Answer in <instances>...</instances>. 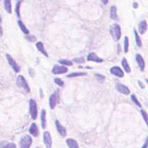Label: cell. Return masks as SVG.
Wrapping results in <instances>:
<instances>
[{"mask_svg":"<svg viewBox=\"0 0 148 148\" xmlns=\"http://www.w3.org/2000/svg\"><path fill=\"white\" fill-rule=\"evenodd\" d=\"M16 84L19 88H21L23 90V92L25 93H29L30 92V88L29 86V84L27 83L24 76L21 75L18 76L16 79Z\"/></svg>","mask_w":148,"mask_h":148,"instance_id":"obj_1","label":"cell"},{"mask_svg":"<svg viewBox=\"0 0 148 148\" xmlns=\"http://www.w3.org/2000/svg\"><path fill=\"white\" fill-rule=\"evenodd\" d=\"M110 34L113 37V40L118 41L120 40L121 37V26L117 24H114L110 29Z\"/></svg>","mask_w":148,"mask_h":148,"instance_id":"obj_2","label":"cell"},{"mask_svg":"<svg viewBox=\"0 0 148 148\" xmlns=\"http://www.w3.org/2000/svg\"><path fill=\"white\" fill-rule=\"evenodd\" d=\"M29 114L33 120H35L38 115V107L36 102L33 99L29 100Z\"/></svg>","mask_w":148,"mask_h":148,"instance_id":"obj_3","label":"cell"},{"mask_svg":"<svg viewBox=\"0 0 148 148\" xmlns=\"http://www.w3.org/2000/svg\"><path fill=\"white\" fill-rule=\"evenodd\" d=\"M33 143V139L29 135L23 136L21 138L20 142H19V147L20 148H29Z\"/></svg>","mask_w":148,"mask_h":148,"instance_id":"obj_4","label":"cell"},{"mask_svg":"<svg viewBox=\"0 0 148 148\" xmlns=\"http://www.w3.org/2000/svg\"><path fill=\"white\" fill-rule=\"evenodd\" d=\"M5 57H6V60H7L8 63H9V66L13 68V70L15 71V73H19V72H20V66L18 65L17 63L15 61V60H14L9 54H5Z\"/></svg>","mask_w":148,"mask_h":148,"instance_id":"obj_5","label":"cell"},{"mask_svg":"<svg viewBox=\"0 0 148 148\" xmlns=\"http://www.w3.org/2000/svg\"><path fill=\"white\" fill-rule=\"evenodd\" d=\"M58 101H59V94L57 91H55L53 94H51L49 100V104L51 110H53L56 107V106L57 105Z\"/></svg>","mask_w":148,"mask_h":148,"instance_id":"obj_6","label":"cell"},{"mask_svg":"<svg viewBox=\"0 0 148 148\" xmlns=\"http://www.w3.org/2000/svg\"><path fill=\"white\" fill-rule=\"evenodd\" d=\"M68 68H66L64 66L55 65L53 66L52 70V73L55 75H60V74H63V73H67Z\"/></svg>","mask_w":148,"mask_h":148,"instance_id":"obj_7","label":"cell"},{"mask_svg":"<svg viewBox=\"0 0 148 148\" xmlns=\"http://www.w3.org/2000/svg\"><path fill=\"white\" fill-rule=\"evenodd\" d=\"M111 74H113V76H117L119 78H123L124 76V73H123V70L121 69L120 66H113L112 68H110V70Z\"/></svg>","mask_w":148,"mask_h":148,"instance_id":"obj_8","label":"cell"},{"mask_svg":"<svg viewBox=\"0 0 148 148\" xmlns=\"http://www.w3.org/2000/svg\"><path fill=\"white\" fill-rule=\"evenodd\" d=\"M116 89L117 90L118 92H120V93L124 94V95H129L130 93H131L130 89L127 86L123 85L122 83H117L116 85Z\"/></svg>","mask_w":148,"mask_h":148,"instance_id":"obj_9","label":"cell"},{"mask_svg":"<svg viewBox=\"0 0 148 148\" xmlns=\"http://www.w3.org/2000/svg\"><path fill=\"white\" fill-rule=\"evenodd\" d=\"M43 142L47 148H51L52 147V137L50 132L46 131L43 133Z\"/></svg>","mask_w":148,"mask_h":148,"instance_id":"obj_10","label":"cell"},{"mask_svg":"<svg viewBox=\"0 0 148 148\" xmlns=\"http://www.w3.org/2000/svg\"><path fill=\"white\" fill-rule=\"evenodd\" d=\"M55 123H56V129H57L58 133H60V134L62 137H66V135H67V132H66V128L64 127L62 124H60V121H57V120L55 121Z\"/></svg>","mask_w":148,"mask_h":148,"instance_id":"obj_11","label":"cell"},{"mask_svg":"<svg viewBox=\"0 0 148 148\" xmlns=\"http://www.w3.org/2000/svg\"><path fill=\"white\" fill-rule=\"evenodd\" d=\"M136 61L138 64V66L140 68V70L141 71L144 70V68H145V62H144V60L143 58L142 57V56L141 54H136Z\"/></svg>","mask_w":148,"mask_h":148,"instance_id":"obj_12","label":"cell"},{"mask_svg":"<svg viewBox=\"0 0 148 148\" xmlns=\"http://www.w3.org/2000/svg\"><path fill=\"white\" fill-rule=\"evenodd\" d=\"M147 30V23L146 20L141 21L138 24V32L141 35H143Z\"/></svg>","mask_w":148,"mask_h":148,"instance_id":"obj_13","label":"cell"},{"mask_svg":"<svg viewBox=\"0 0 148 148\" xmlns=\"http://www.w3.org/2000/svg\"><path fill=\"white\" fill-rule=\"evenodd\" d=\"M87 60L93 61V62H95V63H102L103 60L102 58L99 57L95 53H90L87 56Z\"/></svg>","mask_w":148,"mask_h":148,"instance_id":"obj_14","label":"cell"},{"mask_svg":"<svg viewBox=\"0 0 148 148\" xmlns=\"http://www.w3.org/2000/svg\"><path fill=\"white\" fill-rule=\"evenodd\" d=\"M29 132L31 135L33 136L34 137H38V135H39V128H38V126L36 125V123H33L31 124L30 127H29Z\"/></svg>","mask_w":148,"mask_h":148,"instance_id":"obj_15","label":"cell"},{"mask_svg":"<svg viewBox=\"0 0 148 148\" xmlns=\"http://www.w3.org/2000/svg\"><path fill=\"white\" fill-rule=\"evenodd\" d=\"M110 18L113 19V20L117 21L119 19H118L117 15V7L115 5H112L110 7Z\"/></svg>","mask_w":148,"mask_h":148,"instance_id":"obj_16","label":"cell"},{"mask_svg":"<svg viewBox=\"0 0 148 148\" xmlns=\"http://www.w3.org/2000/svg\"><path fill=\"white\" fill-rule=\"evenodd\" d=\"M35 46L37 48V50L40 52L42 54L45 56L46 57H48L49 56H48V53L46 51L45 48H44V46H43V43L42 42H37V43H35Z\"/></svg>","mask_w":148,"mask_h":148,"instance_id":"obj_17","label":"cell"},{"mask_svg":"<svg viewBox=\"0 0 148 148\" xmlns=\"http://www.w3.org/2000/svg\"><path fill=\"white\" fill-rule=\"evenodd\" d=\"M41 127L43 129L46 128V110H41Z\"/></svg>","mask_w":148,"mask_h":148,"instance_id":"obj_18","label":"cell"},{"mask_svg":"<svg viewBox=\"0 0 148 148\" xmlns=\"http://www.w3.org/2000/svg\"><path fill=\"white\" fill-rule=\"evenodd\" d=\"M66 144L69 147V148H79V145H78V143L76 142V140H73V139H67L66 141Z\"/></svg>","mask_w":148,"mask_h":148,"instance_id":"obj_19","label":"cell"},{"mask_svg":"<svg viewBox=\"0 0 148 148\" xmlns=\"http://www.w3.org/2000/svg\"><path fill=\"white\" fill-rule=\"evenodd\" d=\"M121 64H122V66H123V70L126 71V73H131V66L129 65V63H128L127 60V59L126 58L123 57L122 59V61H121Z\"/></svg>","mask_w":148,"mask_h":148,"instance_id":"obj_20","label":"cell"},{"mask_svg":"<svg viewBox=\"0 0 148 148\" xmlns=\"http://www.w3.org/2000/svg\"><path fill=\"white\" fill-rule=\"evenodd\" d=\"M133 33H134V36H135V40H136V44L137 46L138 47L141 48L142 47V40H141L140 35L138 34V32L135 29H133Z\"/></svg>","mask_w":148,"mask_h":148,"instance_id":"obj_21","label":"cell"},{"mask_svg":"<svg viewBox=\"0 0 148 148\" xmlns=\"http://www.w3.org/2000/svg\"><path fill=\"white\" fill-rule=\"evenodd\" d=\"M4 6H5V9L6 10L9 14L12 13V3L9 0H5L4 1Z\"/></svg>","mask_w":148,"mask_h":148,"instance_id":"obj_22","label":"cell"},{"mask_svg":"<svg viewBox=\"0 0 148 148\" xmlns=\"http://www.w3.org/2000/svg\"><path fill=\"white\" fill-rule=\"evenodd\" d=\"M17 23H18V25H19V26L20 27L21 30H22V32H23V33H25V35H28V34L29 33V29H28L27 28H26V26L24 25V23H23L22 21L18 20Z\"/></svg>","mask_w":148,"mask_h":148,"instance_id":"obj_23","label":"cell"},{"mask_svg":"<svg viewBox=\"0 0 148 148\" xmlns=\"http://www.w3.org/2000/svg\"><path fill=\"white\" fill-rule=\"evenodd\" d=\"M87 75V73L85 72H80V73H72L70 74H67L66 76L67 78H73L76 77V76H83Z\"/></svg>","mask_w":148,"mask_h":148,"instance_id":"obj_24","label":"cell"},{"mask_svg":"<svg viewBox=\"0 0 148 148\" xmlns=\"http://www.w3.org/2000/svg\"><path fill=\"white\" fill-rule=\"evenodd\" d=\"M22 3V1H19L16 3L15 5V14L17 15L18 19H20V5Z\"/></svg>","mask_w":148,"mask_h":148,"instance_id":"obj_25","label":"cell"},{"mask_svg":"<svg viewBox=\"0 0 148 148\" xmlns=\"http://www.w3.org/2000/svg\"><path fill=\"white\" fill-rule=\"evenodd\" d=\"M123 50H124V53H127L128 52V49H129V40H128L127 36H125L124 38V42H123Z\"/></svg>","mask_w":148,"mask_h":148,"instance_id":"obj_26","label":"cell"},{"mask_svg":"<svg viewBox=\"0 0 148 148\" xmlns=\"http://www.w3.org/2000/svg\"><path fill=\"white\" fill-rule=\"evenodd\" d=\"M131 100L133 101V103L137 106L138 107H141V106H141V103H140V101L138 100L137 98V96H136L134 94H132V95H131Z\"/></svg>","mask_w":148,"mask_h":148,"instance_id":"obj_27","label":"cell"},{"mask_svg":"<svg viewBox=\"0 0 148 148\" xmlns=\"http://www.w3.org/2000/svg\"><path fill=\"white\" fill-rule=\"evenodd\" d=\"M59 63L63 65L64 66H72L73 65V63L71 62V61H69V60H59Z\"/></svg>","mask_w":148,"mask_h":148,"instance_id":"obj_28","label":"cell"},{"mask_svg":"<svg viewBox=\"0 0 148 148\" xmlns=\"http://www.w3.org/2000/svg\"><path fill=\"white\" fill-rule=\"evenodd\" d=\"M54 83L56 84V85H58L59 86H64V83H63V81L61 80L60 78H55L54 79Z\"/></svg>","mask_w":148,"mask_h":148,"instance_id":"obj_29","label":"cell"},{"mask_svg":"<svg viewBox=\"0 0 148 148\" xmlns=\"http://www.w3.org/2000/svg\"><path fill=\"white\" fill-rule=\"evenodd\" d=\"M141 115H142V117L143 118V120H144V121L146 122V123L147 124V123H148V115H147V113H146V111L144 110H141Z\"/></svg>","mask_w":148,"mask_h":148,"instance_id":"obj_30","label":"cell"},{"mask_svg":"<svg viewBox=\"0 0 148 148\" xmlns=\"http://www.w3.org/2000/svg\"><path fill=\"white\" fill-rule=\"evenodd\" d=\"M95 77L99 81H103L105 80V76L102 74H100V73H95Z\"/></svg>","mask_w":148,"mask_h":148,"instance_id":"obj_31","label":"cell"},{"mask_svg":"<svg viewBox=\"0 0 148 148\" xmlns=\"http://www.w3.org/2000/svg\"><path fill=\"white\" fill-rule=\"evenodd\" d=\"M2 148H16V146H15V143H9L5 144V145L3 146Z\"/></svg>","mask_w":148,"mask_h":148,"instance_id":"obj_32","label":"cell"},{"mask_svg":"<svg viewBox=\"0 0 148 148\" xmlns=\"http://www.w3.org/2000/svg\"><path fill=\"white\" fill-rule=\"evenodd\" d=\"M73 62H75V63H83L85 62V60H84L83 57L76 58V59H74V60H73Z\"/></svg>","mask_w":148,"mask_h":148,"instance_id":"obj_33","label":"cell"},{"mask_svg":"<svg viewBox=\"0 0 148 148\" xmlns=\"http://www.w3.org/2000/svg\"><path fill=\"white\" fill-rule=\"evenodd\" d=\"M141 148H148V136H147V139H146L145 143H144V144L142 146V147Z\"/></svg>","mask_w":148,"mask_h":148,"instance_id":"obj_34","label":"cell"},{"mask_svg":"<svg viewBox=\"0 0 148 148\" xmlns=\"http://www.w3.org/2000/svg\"><path fill=\"white\" fill-rule=\"evenodd\" d=\"M133 7L134 8V9H136V8H137L138 7V3H135V2H134V3H133Z\"/></svg>","mask_w":148,"mask_h":148,"instance_id":"obj_35","label":"cell"},{"mask_svg":"<svg viewBox=\"0 0 148 148\" xmlns=\"http://www.w3.org/2000/svg\"><path fill=\"white\" fill-rule=\"evenodd\" d=\"M138 83H139V85H140V86H141V88H144V85H143V83H141V81H138Z\"/></svg>","mask_w":148,"mask_h":148,"instance_id":"obj_36","label":"cell"},{"mask_svg":"<svg viewBox=\"0 0 148 148\" xmlns=\"http://www.w3.org/2000/svg\"><path fill=\"white\" fill-rule=\"evenodd\" d=\"M107 3H108L107 1H106V2H104V1H103V4H107Z\"/></svg>","mask_w":148,"mask_h":148,"instance_id":"obj_37","label":"cell"},{"mask_svg":"<svg viewBox=\"0 0 148 148\" xmlns=\"http://www.w3.org/2000/svg\"><path fill=\"white\" fill-rule=\"evenodd\" d=\"M146 82L148 83V79H146Z\"/></svg>","mask_w":148,"mask_h":148,"instance_id":"obj_38","label":"cell"},{"mask_svg":"<svg viewBox=\"0 0 148 148\" xmlns=\"http://www.w3.org/2000/svg\"><path fill=\"white\" fill-rule=\"evenodd\" d=\"M36 148H40V147H36Z\"/></svg>","mask_w":148,"mask_h":148,"instance_id":"obj_39","label":"cell"}]
</instances>
